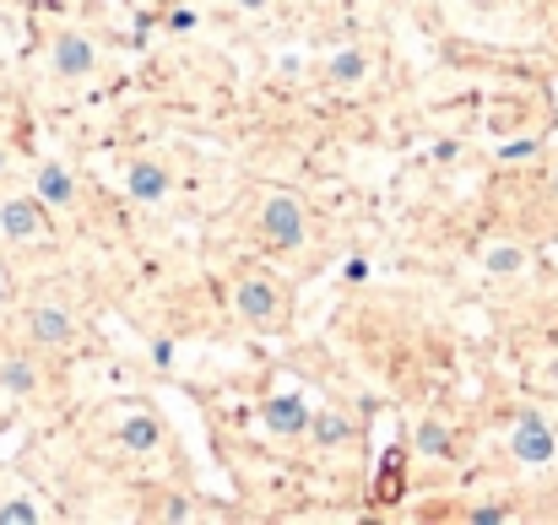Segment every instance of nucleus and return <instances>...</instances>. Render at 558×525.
<instances>
[{"mask_svg":"<svg viewBox=\"0 0 558 525\" xmlns=\"http://www.w3.org/2000/svg\"><path fill=\"white\" fill-rule=\"evenodd\" d=\"M0 233L11 244H44L49 239V206L38 195H5L0 200Z\"/></svg>","mask_w":558,"mask_h":525,"instance_id":"nucleus-1","label":"nucleus"},{"mask_svg":"<svg viewBox=\"0 0 558 525\" xmlns=\"http://www.w3.org/2000/svg\"><path fill=\"white\" fill-rule=\"evenodd\" d=\"M260 233H266V244L271 249H299L304 244V233H310V222H304V206L293 200V195H266V206H260Z\"/></svg>","mask_w":558,"mask_h":525,"instance_id":"nucleus-2","label":"nucleus"},{"mask_svg":"<svg viewBox=\"0 0 558 525\" xmlns=\"http://www.w3.org/2000/svg\"><path fill=\"white\" fill-rule=\"evenodd\" d=\"M49 65H54L60 82H82V76L98 71V44H93L87 33H60V38L49 44Z\"/></svg>","mask_w":558,"mask_h":525,"instance_id":"nucleus-3","label":"nucleus"},{"mask_svg":"<svg viewBox=\"0 0 558 525\" xmlns=\"http://www.w3.org/2000/svg\"><path fill=\"white\" fill-rule=\"evenodd\" d=\"M510 455L526 461V466L554 461V428L543 423V412H521V417H515V428H510Z\"/></svg>","mask_w":558,"mask_h":525,"instance_id":"nucleus-4","label":"nucleus"},{"mask_svg":"<svg viewBox=\"0 0 558 525\" xmlns=\"http://www.w3.org/2000/svg\"><path fill=\"white\" fill-rule=\"evenodd\" d=\"M233 304H239V315H244L250 326H271V320H277V309H282V298H277L271 277H244V282L233 288Z\"/></svg>","mask_w":558,"mask_h":525,"instance_id":"nucleus-5","label":"nucleus"},{"mask_svg":"<svg viewBox=\"0 0 558 525\" xmlns=\"http://www.w3.org/2000/svg\"><path fill=\"white\" fill-rule=\"evenodd\" d=\"M27 337L38 347H71L76 342V320L60 304H38V309H27Z\"/></svg>","mask_w":558,"mask_h":525,"instance_id":"nucleus-6","label":"nucleus"},{"mask_svg":"<svg viewBox=\"0 0 558 525\" xmlns=\"http://www.w3.org/2000/svg\"><path fill=\"white\" fill-rule=\"evenodd\" d=\"M33 195H38L49 211H65V206H76V174L49 158V163H38V174H33Z\"/></svg>","mask_w":558,"mask_h":525,"instance_id":"nucleus-7","label":"nucleus"},{"mask_svg":"<svg viewBox=\"0 0 558 525\" xmlns=\"http://www.w3.org/2000/svg\"><path fill=\"white\" fill-rule=\"evenodd\" d=\"M260 423H266L277 439H299V434L310 428V406H304V395H271V401L260 406Z\"/></svg>","mask_w":558,"mask_h":525,"instance_id":"nucleus-8","label":"nucleus"},{"mask_svg":"<svg viewBox=\"0 0 558 525\" xmlns=\"http://www.w3.org/2000/svg\"><path fill=\"white\" fill-rule=\"evenodd\" d=\"M125 190H131L142 206H158V200L174 190V174H169L158 158H136V163H131V174H125Z\"/></svg>","mask_w":558,"mask_h":525,"instance_id":"nucleus-9","label":"nucleus"},{"mask_svg":"<svg viewBox=\"0 0 558 525\" xmlns=\"http://www.w3.org/2000/svg\"><path fill=\"white\" fill-rule=\"evenodd\" d=\"M163 444V428H158V417H147V412H131L125 423H120V450H131V455H147V450H158Z\"/></svg>","mask_w":558,"mask_h":525,"instance_id":"nucleus-10","label":"nucleus"},{"mask_svg":"<svg viewBox=\"0 0 558 525\" xmlns=\"http://www.w3.org/2000/svg\"><path fill=\"white\" fill-rule=\"evenodd\" d=\"M320 450H331V444H348L353 439V423L342 417V412H310V428H304Z\"/></svg>","mask_w":558,"mask_h":525,"instance_id":"nucleus-11","label":"nucleus"},{"mask_svg":"<svg viewBox=\"0 0 558 525\" xmlns=\"http://www.w3.org/2000/svg\"><path fill=\"white\" fill-rule=\"evenodd\" d=\"M369 76V54L364 49H337L331 54V82L337 87H353V82H364Z\"/></svg>","mask_w":558,"mask_h":525,"instance_id":"nucleus-12","label":"nucleus"},{"mask_svg":"<svg viewBox=\"0 0 558 525\" xmlns=\"http://www.w3.org/2000/svg\"><path fill=\"white\" fill-rule=\"evenodd\" d=\"M0 390L33 395V390H38V368H33L27 357H5V363H0Z\"/></svg>","mask_w":558,"mask_h":525,"instance_id":"nucleus-13","label":"nucleus"},{"mask_svg":"<svg viewBox=\"0 0 558 525\" xmlns=\"http://www.w3.org/2000/svg\"><path fill=\"white\" fill-rule=\"evenodd\" d=\"M483 266H488V271H494V277H515V271H521V266H526V255H521V249H515V244H494V249H488V255H483Z\"/></svg>","mask_w":558,"mask_h":525,"instance_id":"nucleus-14","label":"nucleus"},{"mask_svg":"<svg viewBox=\"0 0 558 525\" xmlns=\"http://www.w3.org/2000/svg\"><path fill=\"white\" fill-rule=\"evenodd\" d=\"M417 450L434 455V461H450V434H445L439 423H423V428H417Z\"/></svg>","mask_w":558,"mask_h":525,"instance_id":"nucleus-15","label":"nucleus"},{"mask_svg":"<svg viewBox=\"0 0 558 525\" xmlns=\"http://www.w3.org/2000/svg\"><path fill=\"white\" fill-rule=\"evenodd\" d=\"M38 521H44V510L33 499H5L0 504V525H38Z\"/></svg>","mask_w":558,"mask_h":525,"instance_id":"nucleus-16","label":"nucleus"},{"mask_svg":"<svg viewBox=\"0 0 558 525\" xmlns=\"http://www.w3.org/2000/svg\"><path fill=\"white\" fill-rule=\"evenodd\" d=\"M532 152H537V142H510V147H505V158H510V163H526Z\"/></svg>","mask_w":558,"mask_h":525,"instance_id":"nucleus-17","label":"nucleus"},{"mask_svg":"<svg viewBox=\"0 0 558 525\" xmlns=\"http://www.w3.org/2000/svg\"><path fill=\"white\" fill-rule=\"evenodd\" d=\"M472 521L477 525H499V521H510V515H505V510H472Z\"/></svg>","mask_w":558,"mask_h":525,"instance_id":"nucleus-18","label":"nucleus"},{"mask_svg":"<svg viewBox=\"0 0 558 525\" xmlns=\"http://www.w3.org/2000/svg\"><path fill=\"white\" fill-rule=\"evenodd\" d=\"M239 5H244V11H266L271 0H239Z\"/></svg>","mask_w":558,"mask_h":525,"instance_id":"nucleus-19","label":"nucleus"},{"mask_svg":"<svg viewBox=\"0 0 558 525\" xmlns=\"http://www.w3.org/2000/svg\"><path fill=\"white\" fill-rule=\"evenodd\" d=\"M0 174H5V152H0Z\"/></svg>","mask_w":558,"mask_h":525,"instance_id":"nucleus-20","label":"nucleus"},{"mask_svg":"<svg viewBox=\"0 0 558 525\" xmlns=\"http://www.w3.org/2000/svg\"><path fill=\"white\" fill-rule=\"evenodd\" d=\"M554 195H558V169H554Z\"/></svg>","mask_w":558,"mask_h":525,"instance_id":"nucleus-21","label":"nucleus"}]
</instances>
